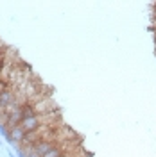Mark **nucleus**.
I'll return each instance as SVG.
<instances>
[{"instance_id": "4", "label": "nucleus", "mask_w": 156, "mask_h": 157, "mask_svg": "<svg viewBox=\"0 0 156 157\" xmlns=\"http://www.w3.org/2000/svg\"><path fill=\"white\" fill-rule=\"evenodd\" d=\"M61 157H70V155H65V153H63V155H61Z\"/></svg>"}, {"instance_id": "1", "label": "nucleus", "mask_w": 156, "mask_h": 157, "mask_svg": "<svg viewBox=\"0 0 156 157\" xmlns=\"http://www.w3.org/2000/svg\"><path fill=\"white\" fill-rule=\"evenodd\" d=\"M20 127L24 129L27 134H31V132L38 130V129L41 127L40 116H36V114H25V116H24V120H22V123H20Z\"/></svg>"}, {"instance_id": "3", "label": "nucleus", "mask_w": 156, "mask_h": 157, "mask_svg": "<svg viewBox=\"0 0 156 157\" xmlns=\"http://www.w3.org/2000/svg\"><path fill=\"white\" fill-rule=\"evenodd\" d=\"M63 152H65V150L61 148V145H56L52 150H49L43 157H61V155H63Z\"/></svg>"}, {"instance_id": "2", "label": "nucleus", "mask_w": 156, "mask_h": 157, "mask_svg": "<svg viewBox=\"0 0 156 157\" xmlns=\"http://www.w3.org/2000/svg\"><path fill=\"white\" fill-rule=\"evenodd\" d=\"M25 138H27V132L22 129L20 125L9 130V139H11V141H14V143H24V139H25Z\"/></svg>"}]
</instances>
